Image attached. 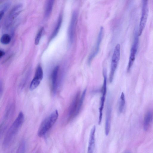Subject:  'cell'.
I'll use <instances>...</instances> for the list:
<instances>
[{
    "instance_id": "cell-21",
    "label": "cell",
    "mask_w": 153,
    "mask_h": 153,
    "mask_svg": "<svg viewBox=\"0 0 153 153\" xmlns=\"http://www.w3.org/2000/svg\"><path fill=\"white\" fill-rule=\"evenodd\" d=\"M26 144L25 141L22 140L20 143L16 153H24L25 150Z\"/></svg>"
},
{
    "instance_id": "cell-16",
    "label": "cell",
    "mask_w": 153,
    "mask_h": 153,
    "mask_svg": "<svg viewBox=\"0 0 153 153\" xmlns=\"http://www.w3.org/2000/svg\"><path fill=\"white\" fill-rule=\"evenodd\" d=\"M54 1L49 0L48 1L45 7V17L49 16L51 14L53 7Z\"/></svg>"
},
{
    "instance_id": "cell-20",
    "label": "cell",
    "mask_w": 153,
    "mask_h": 153,
    "mask_svg": "<svg viewBox=\"0 0 153 153\" xmlns=\"http://www.w3.org/2000/svg\"><path fill=\"white\" fill-rule=\"evenodd\" d=\"M11 38L10 36L8 34L3 35L1 38V42L3 44L7 45L10 42Z\"/></svg>"
},
{
    "instance_id": "cell-14",
    "label": "cell",
    "mask_w": 153,
    "mask_h": 153,
    "mask_svg": "<svg viewBox=\"0 0 153 153\" xmlns=\"http://www.w3.org/2000/svg\"><path fill=\"white\" fill-rule=\"evenodd\" d=\"M153 120V114L151 111L148 112L146 114L143 122L144 130L147 131L149 128Z\"/></svg>"
},
{
    "instance_id": "cell-10",
    "label": "cell",
    "mask_w": 153,
    "mask_h": 153,
    "mask_svg": "<svg viewBox=\"0 0 153 153\" xmlns=\"http://www.w3.org/2000/svg\"><path fill=\"white\" fill-rule=\"evenodd\" d=\"M23 5L21 4H17L12 9L6 20V26L9 25L15 18L19 14L22 10Z\"/></svg>"
},
{
    "instance_id": "cell-2",
    "label": "cell",
    "mask_w": 153,
    "mask_h": 153,
    "mask_svg": "<svg viewBox=\"0 0 153 153\" xmlns=\"http://www.w3.org/2000/svg\"><path fill=\"white\" fill-rule=\"evenodd\" d=\"M58 116V111L56 110L45 118L39 126L37 133L38 135L40 137L45 136L56 123Z\"/></svg>"
},
{
    "instance_id": "cell-11",
    "label": "cell",
    "mask_w": 153,
    "mask_h": 153,
    "mask_svg": "<svg viewBox=\"0 0 153 153\" xmlns=\"http://www.w3.org/2000/svg\"><path fill=\"white\" fill-rule=\"evenodd\" d=\"M103 28L102 27L100 28L95 48L88 57V62L89 64H90L92 59L97 54L99 51L100 45L103 37Z\"/></svg>"
},
{
    "instance_id": "cell-1",
    "label": "cell",
    "mask_w": 153,
    "mask_h": 153,
    "mask_svg": "<svg viewBox=\"0 0 153 153\" xmlns=\"http://www.w3.org/2000/svg\"><path fill=\"white\" fill-rule=\"evenodd\" d=\"M24 120L23 114L21 112L5 134L3 141L4 146H7L11 143L22 125Z\"/></svg>"
},
{
    "instance_id": "cell-19",
    "label": "cell",
    "mask_w": 153,
    "mask_h": 153,
    "mask_svg": "<svg viewBox=\"0 0 153 153\" xmlns=\"http://www.w3.org/2000/svg\"><path fill=\"white\" fill-rule=\"evenodd\" d=\"M10 5V2H7L4 3L1 7L0 11V20H1L4 16V12L8 9Z\"/></svg>"
},
{
    "instance_id": "cell-8",
    "label": "cell",
    "mask_w": 153,
    "mask_h": 153,
    "mask_svg": "<svg viewBox=\"0 0 153 153\" xmlns=\"http://www.w3.org/2000/svg\"><path fill=\"white\" fill-rule=\"evenodd\" d=\"M43 71L40 65L36 68L34 78L30 85V89L31 91L36 88L39 85L43 77Z\"/></svg>"
},
{
    "instance_id": "cell-7",
    "label": "cell",
    "mask_w": 153,
    "mask_h": 153,
    "mask_svg": "<svg viewBox=\"0 0 153 153\" xmlns=\"http://www.w3.org/2000/svg\"><path fill=\"white\" fill-rule=\"evenodd\" d=\"M138 32L135 31L134 40L132 45L129 61L127 67V71H129L132 67L135 59L136 54L138 49L139 38Z\"/></svg>"
},
{
    "instance_id": "cell-24",
    "label": "cell",
    "mask_w": 153,
    "mask_h": 153,
    "mask_svg": "<svg viewBox=\"0 0 153 153\" xmlns=\"http://www.w3.org/2000/svg\"><path fill=\"white\" fill-rule=\"evenodd\" d=\"M124 153H131L129 151H126V152H125Z\"/></svg>"
},
{
    "instance_id": "cell-13",
    "label": "cell",
    "mask_w": 153,
    "mask_h": 153,
    "mask_svg": "<svg viewBox=\"0 0 153 153\" xmlns=\"http://www.w3.org/2000/svg\"><path fill=\"white\" fill-rule=\"evenodd\" d=\"M96 127L94 126L91 130L89 140L87 153H93L95 143Z\"/></svg>"
},
{
    "instance_id": "cell-18",
    "label": "cell",
    "mask_w": 153,
    "mask_h": 153,
    "mask_svg": "<svg viewBox=\"0 0 153 153\" xmlns=\"http://www.w3.org/2000/svg\"><path fill=\"white\" fill-rule=\"evenodd\" d=\"M125 105V99L124 93L122 92L120 97L118 110L120 113H122L123 111Z\"/></svg>"
},
{
    "instance_id": "cell-4",
    "label": "cell",
    "mask_w": 153,
    "mask_h": 153,
    "mask_svg": "<svg viewBox=\"0 0 153 153\" xmlns=\"http://www.w3.org/2000/svg\"><path fill=\"white\" fill-rule=\"evenodd\" d=\"M120 45L117 44L116 46L112 55L111 69L109 74V80L112 82L114 75L117 68L120 58Z\"/></svg>"
},
{
    "instance_id": "cell-6",
    "label": "cell",
    "mask_w": 153,
    "mask_h": 153,
    "mask_svg": "<svg viewBox=\"0 0 153 153\" xmlns=\"http://www.w3.org/2000/svg\"><path fill=\"white\" fill-rule=\"evenodd\" d=\"M103 74L104 77V80L103 85L102 88L101 92L102 96L101 97L100 107L99 109V114L98 123L99 125L100 124L102 121V117L103 110L104 108L107 91V77L106 71L105 69H104L103 71Z\"/></svg>"
},
{
    "instance_id": "cell-23",
    "label": "cell",
    "mask_w": 153,
    "mask_h": 153,
    "mask_svg": "<svg viewBox=\"0 0 153 153\" xmlns=\"http://www.w3.org/2000/svg\"><path fill=\"white\" fill-rule=\"evenodd\" d=\"M5 54V53L4 52L1 50L0 51V58H1L3 57Z\"/></svg>"
},
{
    "instance_id": "cell-5",
    "label": "cell",
    "mask_w": 153,
    "mask_h": 153,
    "mask_svg": "<svg viewBox=\"0 0 153 153\" xmlns=\"http://www.w3.org/2000/svg\"><path fill=\"white\" fill-rule=\"evenodd\" d=\"M142 9L141 16L140 19L139 28L138 32V36H140L145 27L149 14L148 1L146 0L142 1Z\"/></svg>"
},
{
    "instance_id": "cell-17",
    "label": "cell",
    "mask_w": 153,
    "mask_h": 153,
    "mask_svg": "<svg viewBox=\"0 0 153 153\" xmlns=\"http://www.w3.org/2000/svg\"><path fill=\"white\" fill-rule=\"evenodd\" d=\"M62 20V16L61 15H60L59 17L56 27L55 28L51 37V40L53 39L58 34L61 25Z\"/></svg>"
},
{
    "instance_id": "cell-22",
    "label": "cell",
    "mask_w": 153,
    "mask_h": 153,
    "mask_svg": "<svg viewBox=\"0 0 153 153\" xmlns=\"http://www.w3.org/2000/svg\"><path fill=\"white\" fill-rule=\"evenodd\" d=\"M43 30L44 27H42L40 29L37 33L35 39V45H37L39 44Z\"/></svg>"
},
{
    "instance_id": "cell-12",
    "label": "cell",
    "mask_w": 153,
    "mask_h": 153,
    "mask_svg": "<svg viewBox=\"0 0 153 153\" xmlns=\"http://www.w3.org/2000/svg\"><path fill=\"white\" fill-rule=\"evenodd\" d=\"M59 67L56 66L53 69L51 77L52 88L53 92L55 93L57 88Z\"/></svg>"
},
{
    "instance_id": "cell-3",
    "label": "cell",
    "mask_w": 153,
    "mask_h": 153,
    "mask_svg": "<svg viewBox=\"0 0 153 153\" xmlns=\"http://www.w3.org/2000/svg\"><path fill=\"white\" fill-rule=\"evenodd\" d=\"M86 91V89H85L81 96L79 92L77 93L75 96L69 108L68 114L69 118L71 119L75 117L79 113Z\"/></svg>"
},
{
    "instance_id": "cell-15",
    "label": "cell",
    "mask_w": 153,
    "mask_h": 153,
    "mask_svg": "<svg viewBox=\"0 0 153 153\" xmlns=\"http://www.w3.org/2000/svg\"><path fill=\"white\" fill-rule=\"evenodd\" d=\"M111 114V108L109 105L107 108L105 125V133L106 136L108 135L110 129Z\"/></svg>"
},
{
    "instance_id": "cell-9",
    "label": "cell",
    "mask_w": 153,
    "mask_h": 153,
    "mask_svg": "<svg viewBox=\"0 0 153 153\" xmlns=\"http://www.w3.org/2000/svg\"><path fill=\"white\" fill-rule=\"evenodd\" d=\"M77 17V13L75 11L73 12L72 14L68 31V39L69 42L71 43L73 42L74 37Z\"/></svg>"
}]
</instances>
